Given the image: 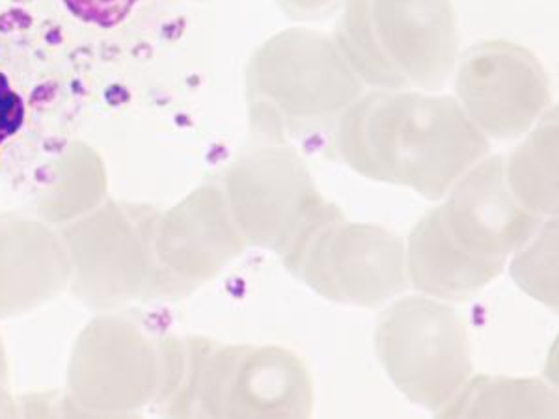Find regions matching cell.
<instances>
[{"label":"cell","mask_w":559,"mask_h":419,"mask_svg":"<svg viewBox=\"0 0 559 419\" xmlns=\"http://www.w3.org/2000/svg\"><path fill=\"white\" fill-rule=\"evenodd\" d=\"M287 2L302 4V7H318V4H326V2H332V0H287Z\"/></svg>","instance_id":"277c9868"},{"label":"cell","mask_w":559,"mask_h":419,"mask_svg":"<svg viewBox=\"0 0 559 419\" xmlns=\"http://www.w3.org/2000/svg\"><path fill=\"white\" fill-rule=\"evenodd\" d=\"M502 265L464 252L452 237H440L435 220L416 229L413 271L416 286L437 297H466L500 273Z\"/></svg>","instance_id":"7a4b0ae2"},{"label":"cell","mask_w":559,"mask_h":419,"mask_svg":"<svg viewBox=\"0 0 559 419\" xmlns=\"http://www.w3.org/2000/svg\"><path fill=\"white\" fill-rule=\"evenodd\" d=\"M146 0H62L75 20L99 28H112Z\"/></svg>","instance_id":"3957f363"},{"label":"cell","mask_w":559,"mask_h":419,"mask_svg":"<svg viewBox=\"0 0 559 419\" xmlns=\"http://www.w3.org/2000/svg\"><path fill=\"white\" fill-rule=\"evenodd\" d=\"M34 75L25 60L15 55V45L0 38V166L13 165L21 149L36 146L39 129L49 116L52 86Z\"/></svg>","instance_id":"6da1fadb"}]
</instances>
